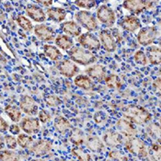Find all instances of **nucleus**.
I'll list each match as a JSON object with an SVG mask.
<instances>
[{
	"instance_id": "4",
	"label": "nucleus",
	"mask_w": 161,
	"mask_h": 161,
	"mask_svg": "<svg viewBox=\"0 0 161 161\" xmlns=\"http://www.w3.org/2000/svg\"><path fill=\"white\" fill-rule=\"evenodd\" d=\"M158 29L154 26L146 27L140 30V31L137 34V41L138 42L143 46L150 45L155 42V40L158 37Z\"/></svg>"
},
{
	"instance_id": "24",
	"label": "nucleus",
	"mask_w": 161,
	"mask_h": 161,
	"mask_svg": "<svg viewBox=\"0 0 161 161\" xmlns=\"http://www.w3.org/2000/svg\"><path fill=\"white\" fill-rule=\"evenodd\" d=\"M55 44L62 50L67 51L73 47L74 42L72 39L67 35H58L55 38Z\"/></svg>"
},
{
	"instance_id": "25",
	"label": "nucleus",
	"mask_w": 161,
	"mask_h": 161,
	"mask_svg": "<svg viewBox=\"0 0 161 161\" xmlns=\"http://www.w3.org/2000/svg\"><path fill=\"white\" fill-rule=\"evenodd\" d=\"M87 147L93 152H99L104 147L103 142L97 136L87 137Z\"/></svg>"
},
{
	"instance_id": "43",
	"label": "nucleus",
	"mask_w": 161,
	"mask_h": 161,
	"mask_svg": "<svg viewBox=\"0 0 161 161\" xmlns=\"http://www.w3.org/2000/svg\"><path fill=\"white\" fill-rule=\"evenodd\" d=\"M10 132L12 133L13 135H19V127L17 125V124H13V125H11L10 126Z\"/></svg>"
},
{
	"instance_id": "22",
	"label": "nucleus",
	"mask_w": 161,
	"mask_h": 161,
	"mask_svg": "<svg viewBox=\"0 0 161 161\" xmlns=\"http://www.w3.org/2000/svg\"><path fill=\"white\" fill-rule=\"evenodd\" d=\"M46 13L50 19H53L55 22L63 21L66 17V11L61 8H50Z\"/></svg>"
},
{
	"instance_id": "1",
	"label": "nucleus",
	"mask_w": 161,
	"mask_h": 161,
	"mask_svg": "<svg viewBox=\"0 0 161 161\" xmlns=\"http://www.w3.org/2000/svg\"><path fill=\"white\" fill-rule=\"evenodd\" d=\"M124 115L125 119L132 124H145L151 120L150 112L138 105L126 107L124 110Z\"/></svg>"
},
{
	"instance_id": "17",
	"label": "nucleus",
	"mask_w": 161,
	"mask_h": 161,
	"mask_svg": "<svg viewBox=\"0 0 161 161\" xmlns=\"http://www.w3.org/2000/svg\"><path fill=\"white\" fill-rule=\"evenodd\" d=\"M21 128L27 134H35L39 131L40 124L36 118L26 117L21 122Z\"/></svg>"
},
{
	"instance_id": "36",
	"label": "nucleus",
	"mask_w": 161,
	"mask_h": 161,
	"mask_svg": "<svg viewBox=\"0 0 161 161\" xmlns=\"http://www.w3.org/2000/svg\"><path fill=\"white\" fill-rule=\"evenodd\" d=\"M71 140L73 141V143H74L75 145H76V146L81 145L84 142V136H83V134L81 133V131L78 130V129H75V132H73Z\"/></svg>"
},
{
	"instance_id": "44",
	"label": "nucleus",
	"mask_w": 161,
	"mask_h": 161,
	"mask_svg": "<svg viewBox=\"0 0 161 161\" xmlns=\"http://www.w3.org/2000/svg\"><path fill=\"white\" fill-rule=\"evenodd\" d=\"M154 87H155L156 89H158V90L160 89V78H159V77H158V79L155 80V82H154Z\"/></svg>"
},
{
	"instance_id": "37",
	"label": "nucleus",
	"mask_w": 161,
	"mask_h": 161,
	"mask_svg": "<svg viewBox=\"0 0 161 161\" xmlns=\"http://www.w3.org/2000/svg\"><path fill=\"white\" fill-rule=\"evenodd\" d=\"M45 102L50 107H57L61 104V99L55 95H49L45 98Z\"/></svg>"
},
{
	"instance_id": "31",
	"label": "nucleus",
	"mask_w": 161,
	"mask_h": 161,
	"mask_svg": "<svg viewBox=\"0 0 161 161\" xmlns=\"http://www.w3.org/2000/svg\"><path fill=\"white\" fill-rule=\"evenodd\" d=\"M0 161H19V157L11 151H2L0 152Z\"/></svg>"
},
{
	"instance_id": "10",
	"label": "nucleus",
	"mask_w": 161,
	"mask_h": 161,
	"mask_svg": "<svg viewBox=\"0 0 161 161\" xmlns=\"http://www.w3.org/2000/svg\"><path fill=\"white\" fill-rule=\"evenodd\" d=\"M57 67L59 72L66 77H73L78 72V67L70 60H63L57 64Z\"/></svg>"
},
{
	"instance_id": "45",
	"label": "nucleus",
	"mask_w": 161,
	"mask_h": 161,
	"mask_svg": "<svg viewBox=\"0 0 161 161\" xmlns=\"http://www.w3.org/2000/svg\"><path fill=\"white\" fill-rule=\"evenodd\" d=\"M36 2L38 4H42L46 7H50L51 5H53V1H36Z\"/></svg>"
},
{
	"instance_id": "5",
	"label": "nucleus",
	"mask_w": 161,
	"mask_h": 161,
	"mask_svg": "<svg viewBox=\"0 0 161 161\" xmlns=\"http://www.w3.org/2000/svg\"><path fill=\"white\" fill-rule=\"evenodd\" d=\"M75 19L88 31H94L98 30V23L96 18L88 11L86 10L78 11L75 14Z\"/></svg>"
},
{
	"instance_id": "39",
	"label": "nucleus",
	"mask_w": 161,
	"mask_h": 161,
	"mask_svg": "<svg viewBox=\"0 0 161 161\" xmlns=\"http://www.w3.org/2000/svg\"><path fill=\"white\" fill-rule=\"evenodd\" d=\"M94 121L96 122V124H105L107 121V116L104 112H98L94 114Z\"/></svg>"
},
{
	"instance_id": "2",
	"label": "nucleus",
	"mask_w": 161,
	"mask_h": 161,
	"mask_svg": "<svg viewBox=\"0 0 161 161\" xmlns=\"http://www.w3.org/2000/svg\"><path fill=\"white\" fill-rule=\"evenodd\" d=\"M70 59L82 65H88L97 61V57L90 51L85 50L77 46L72 47L69 51Z\"/></svg>"
},
{
	"instance_id": "14",
	"label": "nucleus",
	"mask_w": 161,
	"mask_h": 161,
	"mask_svg": "<svg viewBox=\"0 0 161 161\" xmlns=\"http://www.w3.org/2000/svg\"><path fill=\"white\" fill-rule=\"evenodd\" d=\"M34 32L42 41H51L54 37V31L44 24L37 25L34 28Z\"/></svg>"
},
{
	"instance_id": "38",
	"label": "nucleus",
	"mask_w": 161,
	"mask_h": 161,
	"mask_svg": "<svg viewBox=\"0 0 161 161\" xmlns=\"http://www.w3.org/2000/svg\"><path fill=\"white\" fill-rule=\"evenodd\" d=\"M109 157L112 160L115 161H127L128 158L127 157H125L124 155H123L121 152L119 151H111L110 154H109Z\"/></svg>"
},
{
	"instance_id": "46",
	"label": "nucleus",
	"mask_w": 161,
	"mask_h": 161,
	"mask_svg": "<svg viewBox=\"0 0 161 161\" xmlns=\"http://www.w3.org/2000/svg\"><path fill=\"white\" fill-rule=\"evenodd\" d=\"M153 150L155 152H158V154L160 153V147H159V142H158V144H154L153 145Z\"/></svg>"
},
{
	"instance_id": "16",
	"label": "nucleus",
	"mask_w": 161,
	"mask_h": 161,
	"mask_svg": "<svg viewBox=\"0 0 161 161\" xmlns=\"http://www.w3.org/2000/svg\"><path fill=\"white\" fill-rule=\"evenodd\" d=\"M26 12L28 16H30V18H31L37 22H42L46 19L44 11L40 7H37L35 5H29L26 8Z\"/></svg>"
},
{
	"instance_id": "34",
	"label": "nucleus",
	"mask_w": 161,
	"mask_h": 161,
	"mask_svg": "<svg viewBox=\"0 0 161 161\" xmlns=\"http://www.w3.org/2000/svg\"><path fill=\"white\" fill-rule=\"evenodd\" d=\"M75 4L78 8L90 9V8H94L97 5V2L96 1H93V0H80V1H75Z\"/></svg>"
},
{
	"instance_id": "19",
	"label": "nucleus",
	"mask_w": 161,
	"mask_h": 161,
	"mask_svg": "<svg viewBox=\"0 0 161 161\" xmlns=\"http://www.w3.org/2000/svg\"><path fill=\"white\" fill-rule=\"evenodd\" d=\"M63 31L66 35L70 36H79L81 34V27L75 21H66L62 25Z\"/></svg>"
},
{
	"instance_id": "11",
	"label": "nucleus",
	"mask_w": 161,
	"mask_h": 161,
	"mask_svg": "<svg viewBox=\"0 0 161 161\" xmlns=\"http://www.w3.org/2000/svg\"><path fill=\"white\" fill-rule=\"evenodd\" d=\"M120 25L123 27V29H124L127 31H130V32H135L138 29L141 28L140 19L132 15L125 16L124 18H123V19L120 22Z\"/></svg>"
},
{
	"instance_id": "21",
	"label": "nucleus",
	"mask_w": 161,
	"mask_h": 161,
	"mask_svg": "<svg viewBox=\"0 0 161 161\" xmlns=\"http://www.w3.org/2000/svg\"><path fill=\"white\" fill-rule=\"evenodd\" d=\"M74 83L76 87L85 89V90H92L94 88V84L92 80L87 75H77L75 78Z\"/></svg>"
},
{
	"instance_id": "23",
	"label": "nucleus",
	"mask_w": 161,
	"mask_h": 161,
	"mask_svg": "<svg viewBox=\"0 0 161 161\" xmlns=\"http://www.w3.org/2000/svg\"><path fill=\"white\" fill-rule=\"evenodd\" d=\"M147 54L149 62L153 65H158L160 64V48L158 46H151L147 50Z\"/></svg>"
},
{
	"instance_id": "9",
	"label": "nucleus",
	"mask_w": 161,
	"mask_h": 161,
	"mask_svg": "<svg viewBox=\"0 0 161 161\" xmlns=\"http://www.w3.org/2000/svg\"><path fill=\"white\" fill-rule=\"evenodd\" d=\"M99 40L102 43L104 49L107 52L112 53L117 48V42L113 37L112 33L108 30H103L99 31Z\"/></svg>"
},
{
	"instance_id": "30",
	"label": "nucleus",
	"mask_w": 161,
	"mask_h": 161,
	"mask_svg": "<svg viewBox=\"0 0 161 161\" xmlns=\"http://www.w3.org/2000/svg\"><path fill=\"white\" fill-rule=\"evenodd\" d=\"M54 126L56 128V130L61 133V134H64L66 130H68L71 126L70 123L64 117H59L56 119L55 121V124H54Z\"/></svg>"
},
{
	"instance_id": "7",
	"label": "nucleus",
	"mask_w": 161,
	"mask_h": 161,
	"mask_svg": "<svg viewBox=\"0 0 161 161\" xmlns=\"http://www.w3.org/2000/svg\"><path fill=\"white\" fill-rule=\"evenodd\" d=\"M78 42L84 48L89 51H98L100 49V42L94 34L90 32H86L81 34L78 38Z\"/></svg>"
},
{
	"instance_id": "48",
	"label": "nucleus",
	"mask_w": 161,
	"mask_h": 161,
	"mask_svg": "<svg viewBox=\"0 0 161 161\" xmlns=\"http://www.w3.org/2000/svg\"><path fill=\"white\" fill-rule=\"evenodd\" d=\"M31 161H44V160H42V159H33V160H31Z\"/></svg>"
},
{
	"instance_id": "29",
	"label": "nucleus",
	"mask_w": 161,
	"mask_h": 161,
	"mask_svg": "<svg viewBox=\"0 0 161 161\" xmlns=\"http://www.w3.org/2000/svg\"><path fill=\"white\" fill-rule=\"evenodd\" d=\"M147 135L152 139L159 141V137H160V127H159L158 124H149L148 126L147 127Z\"/></svg>"
},
{
	"instance_id": "49",
	"label": "nucleus",
	"mask_w": 161,
	"mask_h": 161,
	"mask_svg": "<svg viewBox=\"0 0 161 161\" xmlns=\"http://www.w3.org/2000/svg\"><path fill=\"white\" fill-rule=\"evenodd\" d=\"M56 161H62V160H56Z\"/></svg>"
},
{
	"instance_id": "12",
	"label": "nucleus",
	"mask_w": 161,
	"mask_h": 161,
	"mask_svg": "<svg viewBox=\"0 0 161 161\" xmlns=\"http://www.w3.org/2000/svg\"><path fill=\"white\" fill-rule=\"evenodd\" d=\"M116 126H117L118 130L128 138H132V137H135L136 136V129L135 128V126L133 125L132 123H130L126 119L118 120Z\"/></svg>"
},
{
	"instance_id": "15",
	"label": "nucleus",
	"mask_w": 161,
	"mask_h": 161,
	"mask_svg": "<svg viewBox=\"0 0 161 161\" xmlns=\"http://www.w3.org/2000/svg\"><path fill=\"white\" fill-rule=\"evenodd\" d=\"M87 74L88 75V77L93 78L94 80L98 81V82H102L103 79L105 78V73L106 70L104 68L103 65L101 64H96V65H92L90 67H88L86 70Z\"/></svg>"
},
{
	"instance_id": "35",
	"label": "nucleus",
	"mask_w": 161,
	"mask_h": 161,
	"mask_svg": "<svg viewBox=\"0 0 161 161\" xmlns=\"http://www.w3.org/2000/svg\"><path fill=\"white\" fill-rule=\"evenodd\" d=\"M18 144L22 147V148H25L27 147H29L31 142H32V138L27 135H19V137H18Z\"/></svg>"
},
{
	"instance_id": "18",
	"label": "nucleus",
	"mask_w": 161,
	"mask_h": 161,
	"mask_svg": "<svg viewBox=\"0 0 161 161\" xmlns=\"http://www.w3.org/2000/svg\"><path fill=\"white\" fill-rule=\"evenodd\" d=\"M52 150V142L48 140H40L31 148V151L34 153L36 156H43L49 153Z\"/></svg>"
},
{
	"instance_id": "3",
	"label": "nucleus",
	"mask_w": 161,
	"mask_h": 161,
	"mask_svg": "<svg viewBox=\"0 0 161 161\" xmlns=\"http://www.w3.org/2000/svg\"><path fill=\"white\" fill-rule=\"evenodd\" d=\"M125 147L130 153L137 155L140 158H147L149 154L148 149L145 145V143L142 140L135 138V137H132L126 140Z\"/></svg>"
},
{
	"instance_id": "6",
	"label": "nucleus",
	"mask_w": 161,
	"mask_h": 161,
	"mask_svg": "<svg viewBox=\"0 0 161 161\" xmlns=\"http://www.w3.org/2000/svg\"><path fill=\"white\" fill-rule=\"evenodd\" d=\"M97 18L99 21L107 27H112L115 23V13L109 6L102 5L97 10Z\"/></svg>"
},
{
	"instance_id": "28",
	"label": "nucleus",
	"mask_w": 161,
	"mask_h": 161,
	"mask_svg": "<svg viewBox=\"0 0 161 161\" xmlns=\"http://www.w3.org/2000/svg\"><path fill=\"white\" fill-rule=\"evenodd\" d=\"M106 85L110 88H121L122 87V81L117 75H109L104 78Z\"/></svg>"
},
{
	"instance_id": "20",
	"label": "nucleus",
	"mask_w": 161,
	"mask_h": 161,
	"mask_svg": "<svg viewBox=\"0 0 161 161\" xmlns=\"http://www.w3.org/2000/svg\"><path fill=\"white\" fill-rule=\"evenodd\" d=\"M103 140L109 147H116L122 143V136L119 133H115L112 131H108L104 136Z\"/></svg>"
},
{
	"instance_id": "13",
	"label": "nucleus",
	"mask_w": 161,
	"mask_h": 161,
	"mask_svg": "<svg viewBox=\"0 0 161 161\" xmlns=\"http://www.w3.org/2000/svg\"><path fill=\"white\" fill-rule=\"evenodd\" d=\"M20 108L25 113L30 115H34L37 113L38 106L35 100L28 95H25L20 99Z\"/></svg>"
},
{
	"instance_id": "47",
	"label": "nucleus",
	"mask_w": 161,
	"mask_h": 161,
	"mask_svg": "<svg viewBox=\"0 0 161 161\" xmlns=\"http://www.w3.org/2000/svg\"><path fill=\"white\" fill-rule=\"evenodd\" d=\"M4 147V140H3V138L2 136H0V150Z\"/></svg>"
},
{
	"instance_id": "33",
	"label": "nucleus",
	"mask_w": 161,
	"mask_h": 161,
	"mask_svg": "<svg viewBox=\"0 0 161 161\" xmlns=\"http://www.w3.org/2000/svg\"><path fill=\"white\" fill-rule=\"evenodd\" d=\"M134 59H135L136 64H141V65H147V57L146 53L142 50L137 51L136 53H135Z\"/></svg>"
},
{
	"instance_id": "41",
	"label": "nucleus",
	"mask_w": 161,
	"mask_h": 161,
	"mask_svg": "<svg viewBox=\"0 0 161 161\" xmlns=\"http://www.w3.org/2000/svg\"><path fill=\"white\" fill-rule=\"evenodd\" d=\"M39 118H40V120L44 124V123L49 122L50 119H51V116H50V114L46 112V111L42 110V111H41L40 113H39Z\"/></svg>"
},
{
	"instance_id": "42",
	"label": "nucleus",
	"mask_w": 161,
	"mask_h": 161,
	"mask_svg": "<svg viewBox=\"0 0 161 161\" xmlns=\"http://www.w3.org/2000/svg\"><path fill=\"white\" fill-rule=\"evenodd\" d=\"M8 127V123H7L2 117H0V132H5V131H7Z\"/></svg>"
},
{
	"instance_id": "32",
	"label": "nucleus",
	"mask_w": 161,
	"mask_h": 161,
	"mask_svg": "<svg viewBox=\"0 0 161 161\" xmlns=\"http://www.w3.org/2000/svg\"><path fill=\"white\" fill-rule=\"evenodd\" d=\"M17 21H18L19 25L23 30H25V31H31L32 30V24H31V22L30 21V19H28L24 16H19L18 19H17Z\"/></svg>"
},
{
	"instance_id": "8",
	"label": "nucleus",
	"mask_w": 161,
	"mask_h": 161,
	"mask_svg": "<svg viewBox=\"0 0 161 161\" xmlns=\"http://www.w3.org/2000/svg\"><path fill=\"white\" fill-rule=\"evenodd\" d=\"M154 4V2L152 1H132V0H128V1H124V8L128 9L129 11L135 13V14H140L143 12L145 9H147L149 8L152 7V5Z\"/></svg>"
},
{
	"instance_id": "26",
	"label": "nucleus",
	"mask_w": 161,
	"mask_h": 161,
	"mask_svg": "<svg viewBox=\"0 0 161 161\" xmlns=\"http://www.w3.org/2000/svg\"><path fill=\"white\" fill-rule=\"evenodd\" d=\"M43 49H44L45 54L49 57L51 60H53V61H58V60H60L62 58L61 52L57 49L55 46L46 44V45H44Z\"/></svg>"
},
{
	"instance_id": "27",
	"label": "nucleus",
	"mask_w": 161,
	"mask_h": 161,
	"mask_svg": "<svg viewBox=\"0 0 161 161\" xmlns=\"http://www.w3.org/2000/svg\"><path fill=\"white\" fill-rule=\"evenodd\" d=\"M6 112L8 113V115L10 117V119L13 122L17 123L21 119V112L20 110L14 105H8L6 107Z\"/></svg>"
},
{
	"instance_id": "40",
	"label": "nucleus",
	"mask_w": 161,
	"mask_h": 161,
	"mask_svg": "<svg viewBox=\"0 0 161 161\" xmlns=\"http://www.w3.org/2000/svg\"><path fill=\"white\" fill-rule=\"evenodd\" d=\"M5 139H6V143L8 148L15 149L17 147V141L14 137L11 136H6Z\"/></svg>"
}]
</instances>
